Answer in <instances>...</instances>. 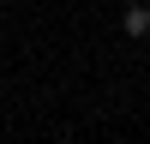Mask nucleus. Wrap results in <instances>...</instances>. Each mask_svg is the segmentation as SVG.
<instances>
[{
	"mask_svg": "<svg viewBox=\"0 0 150 144\" xmlns=\"http://www.w3.org/2000/svg\"><path fill=\"white\" fill-rule=\"evenodd\" d=\"M120 30H126V36H150V6H138V0H132L126 18H120Z\"/></svg>",
	"mask_w": 150,
	"mask_h": 144,
	"instance_id": "1",
	"label": "nucleus"
}]
</instances>
